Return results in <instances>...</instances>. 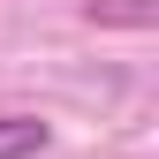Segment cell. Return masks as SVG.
Listing matches in <instances>:
<instances>
[{"label": "cell", "mask_w": 159, "mask_h": 159, "mask_svg": "<svg viewBox=\"0 0 159 159\" xmlns=\"http://www.w3.org/2000/svg\"><path fill=\"white\" fill-rule=\"evenodd\" d=\"M53 144V121H38V114H0V159H38Z\"/></svg>", "instance_id": "6da1fadb"}, {"label": "cell", "mask_w": 159, "mask_h": 159, "mask_svg": "<svg viewBox=\"0 0 159 159\" xmlns=\"http://www.w3.org/2000/svg\"><path fill=\"white\" fill-rule=\"evenodd\" d=\"M84 23H98V30H152L159 23V0H91Z\"/></svg>", "instance_id": "7a4b0ae2"}]
</instances>
